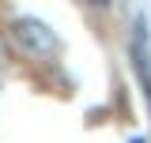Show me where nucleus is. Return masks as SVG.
<instances>
[{"label":"nucleus","mask_w":151,"mask_h":143,"mask_svg":"<svg viewBox=\"0 0 151 143\" xmlns=\"http://www.w3.org/2000/svg\"><path fill=\"white\" fill-rule=\"evenodd\" d=\"M83 4H91V8H110L113 0H83Z\"/></svg>","instance_id":"2"},{"label":"nucleus","mask_w":151,"mask_h":143,"mask_svg":"<svg viewBox=\"0 0 151 143\" xmlns=\"http://www.w3.org/2000/svg\"><path fill=\"white\" fill-rule=\"evenodd\" d=\"M12 38H15L27 53H34V56H49V53L60 49V38H57L42 19H34V15L15 19V23H12Z\"/></svg>","instance_id":"1"},{"label":"nucleus","mask_w":151,"mask_h":143,"mask_svg":"<svg viewBox=\"0 0 151 143\" xmlns=\"http://www.w3.org/2000/svg\"><path fill=\"white\" fill-rule=\"evenodd\" d=\"M132 143H144V139H132Z\"/></svg>","instance_id":"3"}]
</instances>
